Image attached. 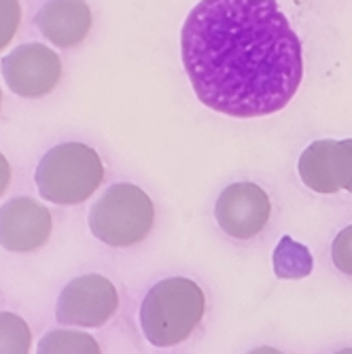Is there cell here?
Listing matches in <instances>:
<instances>
[{"label":"cell","mask_w":352,"mask_h":354,"mask_svg":"<svg viewBox=\"0 0 352 354\" xmlns=\"http://www.w3.org/2000/svg\"><path fill=\"white\" fill-rule=\"evenodd\" d=\"M37 354H102L100 344L85 331L53 329L37 346Z\"/></svg>","instance_id":"7c38bea8"},{"label":"cell","mask_w":352,"mask_h":354,"mask_svg":"<svg viewBox=\"0 0 352 354\" xmlns=\"http://www.w3.org/2000/svg\"><path fill=\"white\" fill-rule=\"evenodd\" d=\"M119 308L115 284L100 274H85L62 288L55 306L59 325L98 329L106 325Z\"/></svg>","instance_id":"5b68a950"},{"label":"cell","mask_w":352,"mask_h":354,"mask_svg":"<svg viewBox=\"0 0 352 354\" xmlns=\"http://www.w3.org/2000/svg\"><path fill=\"white\" fill-rule=\"evenodd\" d=\"M0 102H3V91H0Z\"/></svg>","instance_id":"ffe728a7"},{"label":"cell","mask_w":352,"mask_h":354,"mask_svg":"<svg viewBox=\"0 0 352 354\" xmlns=\"http://www.w3.org/2000/svg\"><path fill=\"white\" fill-rule=\"evenodd\" d=\"M297 172L304 185L316 193H337L352 183V142L316 140L299 155Z\"/></svg>","instance_id":"ba28073f"},{"label":"cell","mask_w":352,"mask_h":354,"mask_svg":"<svg viewBox=\"0 0 352 354\" xmlns=\"http://www.w3.org/2000/svg\"><path fill=\"white\" fill-rule=\"evenodd\" d=\"M35 21L51 45L68 49L87 39L93 17L85 0H47Z\"/></svg>","instance_id":"30bf717a"},{"label":"cell","mask_w":352,"mask_h":354,"mask_svg":"<svg viewBox=\"0 0 352 354\" xmlns=\"http://www.w3.org/2000/svg\"><path fill=\"white\" fill-rule=\"evenodd\" d=\"M53 230L45 204L32 198H13L0 206V246L9 252H32L43 248Z\"/></svg>","instance_id":"9c48e42d"},{"label":"cell","mask_w":352,"mask_h":354,"mask_svg":"<svg viewBox=\"0 0 352 354\" xmlns=\"http://www.w3.org/2000/svg\"><path fill=\"white\" fill-rule=\"evenodd\" d=\"M248 354H284V352H280L278 348H272V346H259V348H252Z\"/></svg>","instance_id":"e0dca14e"},{"label":"cell","mask_w":352,"mask_h":354,"mask_svg":"<svg viewBox=\"0 0 352 354\" xmlns=\"http://www.w3.org/2000/svg\"><path fill=\"white\" fill-rule=\"evenodd\" d=\"M314 261L308 246L299 244L291 236H282L274 248V272L284 280H299L312 274Z\"/></svg>","instance_id":"8fae6325"},{"label":"cell","mask_w":352,"mask_h":354,"mask_svg":"<svg viewBox=\"0 0 352 354\" xmlns=\"http://www.w3.org/2000/svg\"><path fill=\"white\" fill-rule=\"evenodd\" d=\"M206 297L202 286L185 276L157 282L140 306V327L155 348H172L187 342L202 323Z\"/></svg>","instance_id":"7a4b0ae2"},{"label":"cell","mask_w":352,"mask_h":354,"mask_svg":"<svg viewBox=\"0 0 352 354\" xmlns=\"http://www.w3.org/2000/svg\"><path fill=\"white\" fill-rule=\"evenodd\" d=\"M9 183H11V166L7 162V157L3 155V151H0V196L7 191Z\"/></svg>","instance_id":"2e32d148"},{"label":"cell","mask_w":352,"mask_h":354,"mask_svg":"<svg viewBox=\"0 0 352 354\" xmlns=\"http://www.w3.org/2000/svg\"><path fill=\"white\" fill-rule=\"evenodd\" d=\"M333 354H352V348H342V350H337Z\"/></svg>","instance_id":"ac0fdd59"},{"label":"cell","mask_w":352,"mask_h":354,"mask_svg":"<svg viewBox=\"0 0 352 354\" xmlns=\"http://www.w3.org/2000/svg\"><path fill=\"white\" fill-rule=\"evenodd\" d=\"M331 259L342 274L352 276V225H348L335 236L331 244Z\"/></svg>","instance_id":"9a60e30c"},{"label":"cell","mask_w":352,"mask_h":354,"mask_svg":"<svg viewBox=\"0 0 352 354\" xmlns=\"http://www.w3.org/2000/svg\"><path fill=\"white\" fill-rule=\"evenodd\" d=\"M21 24L19 0H0V51L7 49Z\"/></svg>","instance_id":"5bb4252c"},{"label":"cell","mask_w":352,"mask_h":354,"mask_svg":"<svg viewBox=\"0 0 352 354\" xmlns=\"http://www.w3.org/2000/svg\"><path fill=\"white\" fill-rule=\"evenodd\" d=\"M180 55L200 102L238 119L282 111L304 79L299 37L276 0H200Z\"/></svg>","instance_id":"6da1fadb"},{"label":"cell","mask_w":352,"mask_h":354,"mask_svg":"<svg viewBox=\"0 0 352 354\" xmlns=\"http://www.w3.org/2000/svg\"><path fill=\"white\" fill-rule=\"evenodd\" d=\"M89 232L106 246H134L153 230L155 206L147 193L132 183L111 185L87 214Z\"/></svg>","instance_id":"277c9868"},{"label":"cell","mask_w":352,"mask_h":354,"mask_svg":"<svg viewBox=\"0 0 352 354\" xmlns=\"http://www.w3.org/2000/svg\"><path fill=\"white\" fill-rule=\"evenodd\" d=\"M272 214L266 189L254 183H232L221 191L214 206L219 227L236 240L259 236Z\"/></svg>","instance_id":"52a82bcc"},{"label":"cell","mask_w":352,"mask_h":354,"mask_svg":"<svg viewBox=\"0 0 352 354\" xmlns=\"http://www.w3.org/2000/svg\"><path fill=\"white\" fill-rule=\"evenodd\" d=\"M32 331L13 312H0V354H30Z\"/></svg>","instance_id":"4fadbf2b"},{"label":"cell","mask_w":352,"mask_h":354,"mask_svg":"<svg viewBox=\"0 0 352 354\" xmlns=\"http://www.w3.org/2000/svg\"><path fill=\"white\" fill-rule=\"evenodd\" d=\"M350 142H352V138H350ZM348 193H352V183H350V187H348Z\"/></svg>","instance_id":"d6986e66"},{"label":"cell","mask_w":352,"mask_h":354,"mask_svg":"<svg viewBox=\"0 0 352 354\" xmlns=\"http://www.w3.org/2000/svg\"><path fill=\"white\" fill-rule=\"evenodd\" d=\"M102 180V159L85 142L55 145L41 157L35 172L41 198L57 206H77L89 200Z\"/></svg>","instance_id":"3957f363"},{"label":"cell","mask_w":352,"mask_h":354,"mask_svg":"<svg viewBox=\"0 0 352 354\" xmlns=\"http://www.w3.org/2000/svg\"><path fill=\"white\" fill-rule=\"evenodd\" d=\"M0 71L7 87L19 98H43L62 79V59L41 43H26L3 57Z\"/></svg>","instance_id":"8992f818"}]
</instances>
